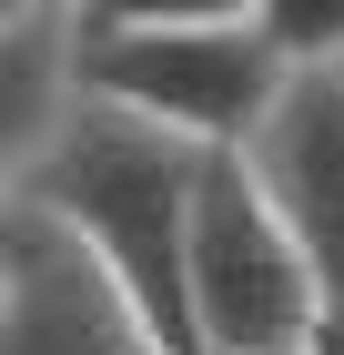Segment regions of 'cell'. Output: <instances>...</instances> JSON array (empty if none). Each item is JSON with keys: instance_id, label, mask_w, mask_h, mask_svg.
<instances>
[{"instance_id": "cell-1", "label": "cell", "mask_w": 344, "mask_h": 355, "mask_svg": "<svg viewBox=\"0 0 344 355\" xmlns=\"http://www.w3.org/2000/svg\"><path fill=\"white\" fill-rule=\"evenodd\" d=\"M203 163L212 153H192V142L152 132V122H132L111 102H71L41 173L21 183V203L51 214L91 254V274L132 304V325L162 355H183V234H192Z\"/></svg>"}, {"instance_id": "cell-2", "label": "cell", "mask_w": 344, "mask_h": 355, "mask_svg": "<svg viewBox=\"0 0 344 355\" xmlns=\"http://www.w3.org/2000/svg\"><path fill=\"white\" fill-rule=\"evenodd\" d=\"M334 295L243 153H212L183 234V355H324Z\"/></svg>"}, {"instance_id": "cell-3", "label": "cell", "mask_w": 344, "mask_h": 355, "mask_svg": "<svg viewBox=\"0 0 344 355\" xmlns=\"http://www.w3.org/2000/svg\"><path fill=\"white\" fill-rule=\"evenodd\" d=\"M81 102H111L152 122V132L192 142V153H243L264 132V112L284 102V61L264 51L253 21H203V31H102L71 41Z\"/></svg>"}, {"instance_id": "cell-4", "label": "cell", "mask_w": 344, "mask_h": 355, "mask_svg": "<svg viewBox=\"0 0 344 355\" xmlns=\"http://www.w3.org/2000/svg\"><path fill=\"white\" fill-rule=\"evenodd\" d=\"M0 355H162L91 254L30 203H0Z\"/></svg>"}, {"instance_id": "cell-5", "label": "cell", "mask_w": 344, "mask_h": 355, "mask_svg": "<svg viewBox=\"0 0 344 355\" xmlns=\"http://www.w3.org/2000/svg\"><path fill=\"white\" fill-rule=\"evenodd\" d=\"M243 173L314 254L324 295H344V71H293L264 132L243 142Z\"/></svg>"}, {"instance_id": "cell-6", "label": "cell", "mask_w": 344, "mask_h": 355, "mask_svg": "<svg viewBox=\"0 0 344 355\" xmlns=\"http://www.w3.org/2000/svg\"><path fill=\"white\" fill-rule=\"evenodd\" d=\"M81 102V61H71V21H30L0 31V203H21V183L41 173L51 132Z\"/></svg>"}, {"instance_id": "cell-7", "label": "cell", "mask_w": 344, "mask_h": 355, "mask_svg": "<svg viewBox=\"0 0 344 355\" xmlns=\"http://www.w3.org/2000/svg\"><path fill=\"white\" fill-rule=\"evenodd\" d=\"M243 21L284 71H344V0H253Z\"/></svg>"}, {"instance_id": "cell-8", "label": "cell", "mask_w": 344, "mask_h": 355, "mask_svg": "<svg viewBox=\"0 0 344 355\" xmlns=\"http://www.w3.org/2000/svg\"><path fill=\"white\" fill-rule=\"evenodd\" d=\"M253 0H71V41L102 31H203V21H243Z\"/></svg>"}, {"instance_id": "cell-9", "label": "cell", "mask_w": 344, "mask_h": 355, "mask_svg": "<svg viewBox=\"0 0 344 355\" xmlns=\"http://www.w3.org/2000/svg\"><path fill=\"white\" fill-rule=\"evenodd\" d=\"M30 21H71V0H0V31H30Z\"/></svg>"}, {"instance_id": "cell-10", "label": "cell", "mask_w": 344, "mask_h": 355, "mask_svg": "<svg viewBox=\"0 0 344 355\" xmlns=\"http://www.w3.org/2000/svg\"><path fill=\"white\" fill-rule=\"evenodd\" d=\"M324 355H344V295H334V345H324Z\"/></svg>"}]
</instances>
